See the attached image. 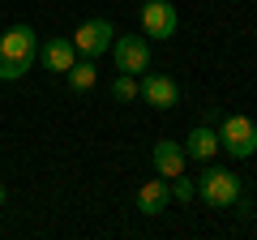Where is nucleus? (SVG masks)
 I'll return each instance as SVG.
<instances>
[{
  "instance_id": "3",
  "label": "nucleus",
  "mask_w": 257,
  "mask_h": 240,
  "mask_svg": "<svg viewBox=\"0 0 257 240\" xmlns=\"http://www.w3.org/2000/svg\"><path fill=\"white\" fill-rule=\"evenodd\" d=\"M219 146L227 150L231 159H248L257 155V125L248 116H227L219 129Z\"/></svg>"
},
{
  "instance_id": "8",
  "label": "nucleus",
  "mask_w": 257,
  "mask_h": 240,
  "mask_svg": "<svg viewBox=\"0 0 257 240\" xmlns=\"http://www.w3.org/2000/svg\"><path fill=\"white\" fill-rule=\"evenodd\" d=\"M39 56H43V65L52 69V73H69L73 60H77V47H73V39H47V43L39 47Z\"/></svg>"
},
{
  "instance_id": "16",
  "label": "nucleus",
  "mask_w": 257,
  "mask_h": 240,
  "mask_svg": "<svg viewBox=\"0 0 257 240\" xmlns=\"http://www.w3.org/2000/svg\"><path fill=\"white\" fill-rule=\"evenodd\" d=\"M0 202H5V185H0Z\"/></svg>"
},
{
  "instance_id": "6",
  "label": "nucleus",
  "mask_w": 257,
  "mask_h": 240,
  "mask_svg": "<svg viewBox=\"0 0 257 240\" xmlns=\"http://www.w3.org/2000/svg\"><path fill=\"white\" fill-rule=\"evenodd\" d=\"M142 26L150 39H172L180 30V13H176L172 0H146L142 5Z\"/></svg>"
},
{
  "instance_id": "5",
  "label": "nucleus",
  "mask_w": 257,
  "mask_h": 240,
  "mask_svg": "<svg viewBox=\"0 0 257 240\" xmlns=\"http://www.w3.org/2000/svg\"><path fill=\"white\" fill-rule=\"evenodd\" d=\"M111 39H116L111 22H107V18H90V22H82V26H77V35H73V47L86 56V60H94V56L111 52Z\"/></svg>"
},
{
  "instance_id": "11",
  "label": "nucleus",
  "mask_w": 257,
  "mask_h": 240,
  "mask_svg": "<svg viewBox=\"0 0 257 240\" xmlns=\"http://www.w3.org/2000/svg\"><path fill=\"white\" fill-rule=\"evenodd\" d=\"M167 202H172L167 180H146V185L138 189V210H142V214H163Z\"/></svg>"
},
{
  "instance_id": "14",
  "label": "nucleus",
  "mask_w": 257,
  "mask_h": 240,
  "mask_svg": "<svg viewBox=\"0 0 257 240\" xmlns=\"http://www.w3.org/2000/svg\"><path fill=\"white\" fill-rule=\"evenodd\" d=\"M167 189H172V197H176V202H193V197H197V189H193V180H189V176H172V180H167Z\"/></svg>"
},
{
  "instance_id": "12",
  "label": "nucleus",
  "mask_w": 257,
  "mask_h": 240,
  "mask_svg": "<svg viewBox=\"0 0 257 240\" xmlns=\"http://www.w3.org/2000/svg\"><path fill=\"white\" fill-rule=\"evenodd\" d=\"M64 82L73 86V90H90V86L99 82V69H94L90 60H82V65H77V60H73V69L64 73Z\"/></svg>"
},
{
  "instance_id": "13",
  "label": "nucleus",
  "mask_w": 257,
  "mask_h": 240,
  "mask_svg": "<svg viewBox=\"0 0 257 240\" xmlns=\"http://www.w3.org/2000/svg\"><path fill=\"white\" fill-rule=\"evenodd\" d=\"M111 94H116L120 103H133V99H138V77H133V73H120L116 86H111Z\"/></svg>"
},
{
  "instance_id": "9",
  "label": "nucleus",
  "mask_w": 257,
  "mask_h": 240,
  "mask_svg": "<svg viewBox=\"0 0 257 240\" xmlns=\"http://www.w3.org/2000/svg\"><path fill=\"white\" fill-rule=\"evenodd\" d=\"M155 172L163 176V180H172V176L184 172V146L180 142H155Z\"/></svg>"
},
{
  "instance_id": "2",
  "label": "nucleus",
  "mask_w": 257,
  "mask_h": 240,
  "mask_svg": "<svg viewBox=\"0 0 257 240\" xmlns=\"http://www.w3.org/2000/svg\"><path fill=\"white\" fill-rule=\"evenodd\" d=\"M193 189H197V197L210 202V206H231L240 197V176L231 172V167H206Z\"/></svg>"
},
{
  "instance_id": "15",
  "label": "nucleus",
  "mask_w": 257,
  "mask_h": 240,
  "mask_svg": "<svg viewBox=\"0 0 257 240\" xmlns=\"http://www.w3.org/2000/svg\"><path fill=\"white\" fill-rule=\"evenodd\" d=\"M231 206H236V214H240V219H248V214H253V197H244V193H240Z\"/></svg>"
},
{
  "instance_id": "10",
  "label": "nucleus",
  "mask_w": 257,
  "mask_h": 240,
  "mask_svg": "<svg viewBox=\"0 0 257 240\" xmlns=\"http://www.w3.org/2000/svg\"><path fill=\"white\" fill-rule=\"evenodd\" d=\"M214 150H219V133H214L210 125H197V129L184 138V159H202V163H210Z\"/></svg>"
},
{
  "instance_id": "7",
  "label": "nucleus",
  "mask_w": 257,
  "mask_h": 240,
  "mask_svg": "<svg viewBox=\"0 0 257 240\" xmlns=\"http://www.w3.org/2000/svg\"><path fill=\"white\" fill-rule=\"evenodd\" d=\"M138 94L150 103V107H176V103H180L176 82H172V77H163V73H146L138 82Z\"/></svg>"
},
{
  "instance_id": "1",
  "label": "nucleus",
  "mask_w": 257,
  "mask_h": 240,
  "mask_svg": "<svg viewBox=\"0 0 257 240\" xmlns=\"http://www.w3.org/2000/svg\"><path fill=\"white\" fill-rule=\"evenodd\" d=\"M35 60H39V35L30 26H9L0 35V77L5 82L26 77Z\"/></svg>"
},
{
  "instance_id": "4",
  "label": "nucleus",
  "mask_w": 257,
  "mask_h": 240,
  "mask_svg": "<svg viewBox=\"0 0 257 240\" xmlns=\"http://www.w3.org/2000/svg\"><path fill=\"white\" fill-rule=\"evenodd\" d=\"M111 56H116V69L120 73H146L150 69V43L142 35H116L111 39Z\"/></svg>"
}]
</instances>
